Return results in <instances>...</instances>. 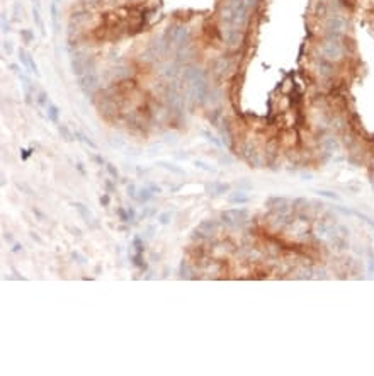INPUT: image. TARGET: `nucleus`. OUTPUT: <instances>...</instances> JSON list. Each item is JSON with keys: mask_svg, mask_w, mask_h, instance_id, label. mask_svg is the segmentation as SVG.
<instances>
[{"mask_svg": "<svg viewBox=\"0 0 374 376\" xmlns=\"http://www.w3.org/2000/svg\"><path fill=\"white\" fill-rule=\"evenodd\" d=\"M128 216H129V223H134V216H136V213H134V209H133V208H128Z\"/></svg>", "mask_w": 374, "mask_h": 376, "instance_id": "nucleus-17", "label": "nucleus"}, {"mask_svg": "<svg viewBox=\"0 0 374 376\" xmlns=\"http://www.w3.org/2000/svg\"><path fill=\"white\" fill-rule=\"evenodd\" d=\"M372 271H374V259L371 257L369 259V272H372Z\"/></svg>", "mask_w": 374, "mask_h": 376, "instance_id": "nucleus-22", "label": "nucleus"}, {"mask_svg": "<svg viewBox=\"0 0 374 376\" xmlns=\"http://www.w3.org/2000/svg\"><path fill=\"white\" fill-rule=\"evenodd\" d=\"M179 274H180V277L184 279H189L190 277V269H189V264H187L185 261L180 262V267H179Z\"/></svg>", "mask_w": 374, "mask_h": 376, "instance_id": "nucleus-8", "label": "nucleus"}, {"mask_svg": "<svg viewBox=\"0 0 374 376\" xmlns=\"http://www.w3.org/2000/svg\"><path fill=\"white\" fill-rule=\"evenodd\" d=\"M133 247H134V252H138V254H143V250H145V247H143V240L141 237H136L133 238Z\"/></svg>", "mask_w": 374, "mask_h": 376, "instance_id": "nucleus-9", "label": "nucleus"}, {"mask_svg": "<svg viewBox=\"0 0 374 376\" xmlns=\"http://www.w3.org/2000/svg\"><path fill=\"white\" fill-rule=\"evenodd\" d=\"M33 213H34V215L38 216V218H39V221H44V220H46V216L43 215V213H41L39 209H38V208H34V209H33Z\"/></svg>", "mask_w": 374, "mask_h": 376, "instance_id": "nucleus-16", "label": "nucleus"}, {"mask_svg": "<svg viewBox=\"0 0 374 376\" xmlns=\"http://www.w3.org/2000/svg\"><path fill=\"white\" fill-rule=\"evenodd\" d=\"M107 170H109V174H111L112 177H118V170L112 167V165H107Z\"/></svg>", "mask_w": 374, "mask_h": 376, "instance_id": "nucleus-21", "label": "nucleus"}, {"mask_svg": "<svg viewBox=\"0 0 374 376\" xmlns=\"http://www.w3.org/2000/svg\"><path fill=\"white\" fill-rule=\"evenodd\" d=\"M3 238H5L7 242H12V235H10L9 231H5V233H3Z\"/></svg>", "mask_w": 374, "mask_h": 376, "instance_id": "nucleus-24", "label": "nucleus"}, {"mask_svg": "<svg viewBox=\"0 0 374 376\" xmlns=\"http://www.w3.org/2000/svg\"><path fill=\"white\" fill-rule=\"evenodd\" d=\"M106 187H107V191H109V192H112V191H114V187H112V184H111V182H106Z\"/></svg>", "mask_w": 374, "mask_h": 376, "instance_id": "nucleus-25", "label": "nucleus"}, {"mask_svg": "<svg viewBox=\"0 0 374 376\" xmlns=\"http://www.w3.org/2000/svg\"><path fill=\"white\" fill-rule=\"evenodd\" d=\"M170 221H172V213H170V211L162 213L160 218H158V223H160V225H169Z\"/></svg>", "mask_w": 374, "mask_h": 376, "instance_id": "nucleus-10", "label": "nucleus"}, {"mask_svg": "<svg viewBox=\"0 0 374 376\" xmlns=\"http://www.w3.org/2000/svg\"><path fill=\"white\" fill-rule=\"evenodd\" d=\"M199 228L202 231H206L208 235H213L214 230H216V221H214V220H204V221L199 225Z\"/></svg>", "mask_w": 374, "mask_h": 376, "instance_id": "nucleus-5", "label": "nucleus"}, {"mask_svg": "<svg viewBox=\"0 0 374 376\" xmlns=\"http://www.w3.org/2000/svg\"><path fill=\"white\" fill-rule=\"evenodd\" d=\"M118 215H119V220H121L123 223H129V216H128V209L119 208V209H118Z\"/></svg>", "mask_w": 374, "mask_h": 376, "instance_id": "nucleus-11", "label": "nucleus"}, {"mask_svg": "<svg viewBox=\"0 0 374 376\" xmlns=\"http://www.w3.org/2000/svg\"><path fill=\"white\" fill-rule=\"evenodd\" d=\"M70 231H72V233H73V235H77V237H80V235H82V233H80V230H78V228H70Z\"/></svg>", "mask_w": 374, "mask_h": 376, "instance_id": "nucleus-23", "label": "nucleus"}, {"mask_svg": "<svg viewBox=\"0 0 374 376\" xmlns=\"http://www.w3.org/2000/svg\"><path fill=\"white\" fill-rule=\"evenodd\" d=\"M31 238H33V240H36L38 243H43V238H41L39 235L36 233V231H31Z\"/></svg>", "mask_w": 374, "mask_h": 376, "instance_id": "nucleus-19", "label": "nucleus"}, {"mask_svg": "<svg viewBox=\"0 0 374 376\" xmlns=\"http://www.w3.org/2000/svg\"><path fill=\"white\" fill-rule=\"evenodd\" d=\"M24 250V247L21 245V243H14L12 245V252H15V254H19V252H22Z\"/></svg>", "mask_w": 374, "mask_h": 376, "instance_id": "nucleus-18", "label": "nucleus"}, {"mask_svg": "<svg viewBox=\"0 0 374 376\" xmlns=\"http://www.w3.org/2000/svg\"><path fill=\"white\" fill-rule=\"evenodd\" d=\"M72 206L78 211V215H80V218L83 220L85 223L88 225L90 228H95L97 226V221H95V218H94V215H92V211L88 209L85 204H82V203H72Z\"/></svg>", "mask_w": 374, "mask_h": 376, "instance_id": "nucleus-2", "label": "nucleus"}, {"mask_svg": "<svg viewBox=\"0 0 374 376\" xmlns=\"http://www.w3.org/2000/svg\"><path fill=\"white\" fill-rule=\"evenodd\" d=\"M128 194H129L131 197H136V187H134L133 184H131L129 187H128Z\"/></svg>", "mask_w": 374, "mask_h": 376, "instance_id": "nucleus-20", "label": "nucleus"}, {"mask_svg": "<svg viewBox=\"0 0 374 376\" xmlns=\"http://www.w3.org/2000/svg\"><path fill=\"white\" fill-rule=\"evenodd\" d=\"M131 259H133V264H134L136 267H139L141 271H145V269H146L145 262H143V254H138V252H134Z\"/></svg>", "mask_w": 374, "mask_h": 376, "instance_id": "nucleus-7", "label": "nucleus"}, {"mask_svg": "<svg viewBox=\"0 0 374 376\" xmlns=\"http://www.w3.org/2000/svg\"><path fill=\"white\" fill-rule=\"evenodd\" d=\"M206 189H208V191H211V194L220 196V194H223V192L230 191V185H228V184H220V182H213V184H208V185H206Z\"/></svg>", "mask_w": 374, "mask_h": 376, "instance_id": "nucleus-3", "label": "nucleus"}, {"mask_svg": "<svg viewBox=\"0 0 374 376\" xmlns=\"http://www.w3.org/2000/svg\"><path fill=\"white\" fill-rule=\"evenodd\" d=\"M48 114H49V118H51V121H56V118H58V109L54 106H49L48 107Z\"/></svg>", "mask_w": 374, "mask_h": 376, "instance_id": "nucleus-13", "label": "nucleus"}, {"mask_svg": "<svg viewBox=\"0 0 374 376\" xmlns=\"http://www.w3.org/2000/svg\"><path fill=\"white\" fill-rule=\"evenodd\" d=\"M318 194L325 196V197H330V199H338V196L333 194V192H330V191H318Z\"/></svg>", "mask_w": 374, "mask_h": 376, "instance_id": "nucleus-14", "label": "nucleus"}, {"mask_svg": "<svg viewBox=\"0 0 374 376\" xmlns=\"http://www.w3.org/2000/svg\"><path fill=\"white\" fill-rule=\"evenodd\" d=\"M109 203H111V197H109L107 194L100 196V204H102L104 208H107V206H109Z\"/></svg>", "mask_w": 374, "mask_h": 376, "instance_id": "nucleus-15", "label": "nucleus"}, {"mask_svg": "<svg viewBox=\"0 0 374 376\" xmlns=\"http://www.w3.org/2000/svg\"><path fill=\"white\" fill-rule=\"evenodd\" d=\"M248 201H250V197H248L247 194H243V192H233L231 196H230V203L231 204H247Z\"/></svg>", "mask_w": 374, "mask_h": 376, "instance_id": "nucleus-4", "label": "nucleus"}, {"mask_svg": "<svg viewBox=\"0 0 374 376\" xmlns=\"http://www.w3.org/2000/svg\"><path fill=\"white\" fill-rule=\"evenodd\" d=\"M248 218L247 209H226L221 213V221L226 226H238Z\"/></svg>", "mask_w": 374, "mask_h": 376, "instance_id": "nucleus-1", "label": "nucleus"}, {"mask_svg": "<svg viewBox=\"0 0 374 376\" xmlns=\"http://www.w3.org/2000/svg\"><path fill=\"white\" fill-rule=\"evenodd\" d=\"M72 257L77 259V262H78L80 266H85V264H87V259H85L83 255H80L78 252H72Z\"/></svg>", "mask_w": 374, "mask_h": 376, "instance_id": "nucleus-12", "label": "nucleus"}, {"mask_svg": "<svg viewBox=\"0 0 374 376\" xmlns=\"http://www.w3.org/2000/svg\"><path fill=\"white\" fill-rule=\"evenodd\" d=\"M138 192H139V194L136 196V197H138V199L141 201V203H148V201H150L151 197H153V192H151V189H139Z\"/></svg>", "mask_w": 374, "mask_h": 376, "instance_id": "nucleus-6", "label": "nucleus"}]
</instances>
